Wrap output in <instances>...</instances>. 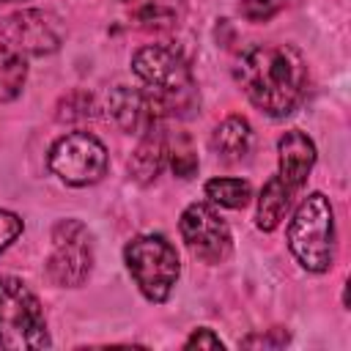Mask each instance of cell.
<instances>
[{
	"label": "cell",
	"instance_id": "obj_1",
	"mask_svg": "<svg viewBox=\"0 0 351 351\" xmlns=\"http://www.w3.org/2000/svg\"><path fill=\"white\" fill-rule=\"evenodd\" d=\"M236 80L258 110L271 118H285L304 96L307 66L288 44H255L239 58Z\"/></svg>",
	"mask_w": 351,
	"mask_h": 351
},
{
	"label": "cell",
	"instance_id": "obj_2",
	"mask_svg": "<svg viewBox=\"0 0 351 351\" xmlns=\"http://www.w3.org/2000/svg\"><path fill=\"white\" fill-rule=\"evenodd\" d=\"M288 247L302 269L326 271L335 261V214L326 195H307L288 225Z\"/></svg>",
	"mask_w": 351,
	"mask_h": 351
},
{
	"label": "cell",
	"instance_id": "obj_3",
	"mask_svg": "<svg viewBox=\"0 0 351 351\" xmlns=\"http://www.w3.org/2000/svg\"><path fill=\"white\" fill-rule=\"evenodd\" d=\"M47 346V321L36 293L16 277H0V348L36 351Z\"/></svg>",
	"mask_w": 351,
	"mask_h": 351
},
{
	"label": "cell",
	"instance_id": "obj_4",
	"mask_svg": "<svg viewBox=\"0 0 351 351\" xmlns=\"http://www.w3.org/2000/svg\"><path fill=\"white\" fill-rule=\"evenodd\" d=\"M134 74L148 85L151 93L159 96L165 112H176V107H189L195 99V82L189 63L181 52L165 44L140 47L132 55Z\"/></svg>",
	"mask_w": 351,
	"mask_h": 351
},
{
	"label": "cell",
	"instance_id": "obj_5",
	"mask_svg": "<svg viewBox=\"0 0 351 351\" xmlns=\"http://www.w3.org/2000/svg\"><path fill=\"white\" fill-rule=\"evenodd\" d=\"M123 261L148 302H165L173 293V285L181 274V263L176 247L165 236L145 233L132 239L123 247Z\"/></svg>",
	"mask_w": 351,
	"mask_h": 351
},
{
	"label": "cell",
	"instance_id": "obj_6",
	"mask_svg": "<svg viewBox=\"0 0 351 351\" xmlns=\"http://www.w3.org/2000/svg\"><path fill=\"white\" fill-rule=\"evenodd\" d=\"M49 170L71 186H88L107 173V148L88 132H69L49 148Z\"/></svg>",
	"mask_w": 351,
	"mask_h": 351
},
{
	"label": "cell",
	"instance_id": "obj_7",
	"mask_svg": "<svg viewBox=\"0 0 351 351\" xmlns=\"http://www.w3.org/2000/svg\"><path fill=\"white\" fill-rule=\"evenodd\" d=\"M93 269L90 233L77 219H60L52 230V255L47 261V274L55 285L77 288L88 280Z\"/></svg>",
	"mask_w": 351,
	"mask_h": 351
},
{
	"label": "cell",
	"instance_id": "obj_8",
	"mask_svg": "<svg viewBox=\"0 0 351 351\" xmlns=\"http://www.w3.org/2000/svg\"><path fill=\"white\" fill-rule=\"evenodd\" d=\"M181 236L195 258L203 263H222L233 252V236L228 222L211 203H192L181 214Z\"/></svg>",
	"mask_w": 351,
	"mask_h": 351
},
{
	"label": "cell",
	"instance_id": "obj_9",
	"mask_svg": "<svg viewBox=\"0 0 351 351\" xmlns=\"http://www.w3.org/2000/svg\"><path fill=\"white\" fill-rule=\"evenodd\" d=\"M0 36L19 55L22 52H27V55H49L60 44V30H58L55 19L49 14H44V11H36V8L16 11V14L5 16L3 25H0Z\"/></svg>",
	"mask_w": 351,
	"mask_h": 351
},
{
	"label": "cell",
	"instance_id": "obj_10",
	"mask_svg": "<svg viewBox=\"0 0 351 351\" xmlns=\"http://www.w3.org/2000/svg\"><path fill=\"white\" fill-rule=\"evenodd\" d=\"M107 107H110V115L115 118V123L129 134H145L151 129H159L162 118L167 115L156 93L140 90V88H126V85L112 88Z\"/></svg>",
	"mask_w": 351,
	"mask_h": 351
},
{
	"label": "cell",
	"instance_id": "obj_11",
	"mask_svg": "<svg viewBox=\"0 0 351 351\" xmlns=\"http://www.w3.org/2000/svg\"><path fill=\"white\" fill-rule=\"evenodd\" d=\"M277 162H280V170H277V178L296 195L304 184H307V176L315 165V145L313 140L299 132V129H291L280 137L277 143Z\"/></svg>",
	"mask_w": 351,
	"mask_h": 351
},
{
	"label": "cell",
	"instance_id": "obj_12",
	"mask_svg": "<svg viewBox=\"0 0 351 351\" xmlns=\"http://www.w3.org/2000/svg\"><path fill=\"white\" fill-rule=\"evenodd\" d=\"M167 162V148H165V134H162V126L159 129H151L145 134H140V143L129 159V173L134 181L140 184H151L159 178L162 167Z\"/></svg>",
	"mask_w": 351,
	"mask_h": 351
},
{
	"label": "cell",
	"instance_id": "obj_13",
	"mask_svg": "<svg viewBox=\"0 0 351 351\" xmlns=\"http://www.w3.org/2000/svg\"><path fill=\"white\" fill-rule=\"evenodd\" d=\"M214 151L225 159V162H239L250 145H252V129L247 123V118L241 115H230L225 118L217 129H214V140H211Z\"/></svg>",
	"mask_w": 351,
	"mask_h": 351
},
{
	"label": "cell",
	"instance_id": "obj_14",
	"mask_svg": "<svg viewBox=\"0 0 351 351\" xmlns=\"http://www.w3.org/2000/svg\"><path fill=\"white\" fill-rule=\"evenodd\" d=\"M291 197H293V192L274 176V178H269L266 184H263V189H261V197H258V214H255V225L261 228V230H274L280 222H282V217H285V211H288V206H291Z\"/></svg>",
	"mask_w": 351,
	"mask_h": 351
},
{
	"label": "cell",
	"instance_id": "obj_15",
	"mask_svg": "<svg viewBox=\"0 0 351 351\" xmlns=\"http://www.w3.org/2000/svg\"><path fill=\"white\" fill-rule=\"evenodd\" d=\"M25 80H27L25 58L8 44H0V104L16 99Z\"/></svg>",
	"mask_w": 351,
	"mask_h": 351
},
{
	"label": "cell",
	"instance_id": "obj_16",
	"mask_svg": "<svg viewBox=\"0 0 351 351\" xmlns=\"http://www.w3.org/2000/svg\"><path fill=\"white\" fill-rule=\"evenodd\" d=\"M252 186L241 178H211L206 184V197L225 208H244L250 203Z\"/></svg>",
	"mask_w": 351,
	"mask_h": 351
},
{
	"label": "cell",
	"instance_id": "obj_17",
	"mask_svg": "<svg viewBox=\"0 0 351 351\" xmlns=\"http://www.w3.org/2000/svg\"><path fill=\"white\" fill-rule=\"evenodd\" d=\"M165 148H167V159L170 167L178 178H192L197 173V154L192 148V140L186 134H167L165 137Z\"/></svg>",
	"mask_w": 351,
	"mask_h": 351
},
{
	"label": "cell",
	"instance_id": "obj_18",
	"mask_svg": "<svg viewBox=\"0 0 351 351\" xmlns=\"http://www.w3.org/2000/svg\"><path fill=\"white\" fill-rule=\"evenodd\" d=\"M137 19L143 22V27H170L178 19L176 3L173 0H148L140 11Z\"/></svg>",
	"mask_w": 351,
	"mask_h": 351
},
{
	"label": "cell",
	"instance_id": "obj_19",
	"mask_svg": "<svg viewBox=\"0 0 351 351\" xmlns=\"http://www.w3.org/2000/svg\"><path fill=\"white\" fill-rule=\"evenodd\" d=\"M280 8H282V0H241V3H239L241 16H247L250 22H266V19H271Z\"/></svg>",
	"mask_w": 351,
	"mask_h": 351
},
{
	"label": "cell",
	"instance_id": "obj_20",
	"mask_svg": "<svg viewBox=\"0 0 351 351\" xmlns=\"http://www.w3.org/2000/svg\"><path fill=\"white\" fill-rule=\"evenodd\" d=\"M90 96L85 93H69L63 101H60V110H58V118L60 121H74V118H90Z\"/></svg>",
	"mask_w": 351,
	"mask_h": 351
},
{
	"label": "cell",
	"instance_id": "obj_21",
	"mask_svg": "<svg viewBox=\"0 0 351 351\" xmlns=\"http://www.w3.org/2000/svg\"><path fill=\"white\" fill-rule=\"evenodd\" d=\"M22 219L14 214V211H3L0 208V252L3 250H8L16 239H19V233H22Z\"/></svg>",
	"mask_w": 351,
	"mask_h": 351
},
{
	"label": "cell",
	"instance_id": "obj_22",
	"mask_svg": "<svg viewBox=\"0 0 351 351\" xmlns=\"http://www.w3.org/2000/svg\"><path fill=\"white\" fill-rule=\"evenodd\" d=\"M285 343H288V332L282 329H269V335H250L241 340V346H269V348L285 346Z\"/></svg>",
	"mask_w": 351,
	"mask_h": 351
},
{
	"label": "cell",
	"instance_id": "obj_23",
	"mask_svg": "<svg viewBox=\"0 0 351 351\" xmlns=\"http://www.w3.org/2000/svg\"><path fill=\"white\" fill-rule=\"evenodd\" d=\"M186 348H222V340L211 332V329H195L189 337H186V343H184Z\"/></svg>",
	"mask_w": 351,
	"mask_h": 351
},
{
	"label": "cell",
	"instance_id": "obj_24",
	"mask_svg": "<svg viewBox=\"0 0 351 351\" xmlns=\"http://www.w3.org/2000/svg\"><path fill=\"white\" fill-rule=\"evenodd\" d=\"M123 3H132V0H123Z\"/></svg>",
	"mask_w": 351,
	"mask_h": 351
},
{
	"label": "cell",
	"instance_id": "obj_25",
	"mask_svg": "<svg viewBox=\"0 0 351 351\" xmlns=\"http://www.w3.org/2000/svg\"><path fill=\"white\" fill-rule=\"evenodd\" d=\"M0 3H8V0H0Z\"/></svg>",
	"mask_w": 351,
	"mask_h": 351
}]
</instances>
